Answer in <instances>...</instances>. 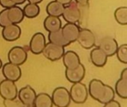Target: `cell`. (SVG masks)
<instances>
[{"label": "cell", "instance_id": "obj_26", "mask_svg": "<svg viewBox=\"0 0 127 107\" xmlns=\"http://www.w3.org/2000/svg\"><path fill=\"white\" fill-rule=\"evenodd\" d=\"M115 91H114V89H113L111 86H109L106 85V92H105V94H104L103 97L101 98V100H100L99 102H100V104H106V103L109 102L110 101L113 100V99L115 98Z\"/></svg>", "mask_w": 127, "mask_h": 107}, {"label": "cell", "instance_id": "obj_10", "mask_svg": "<svg viewBox=\"0 0 127 107\" xmlns=\"http://www.w3.org/2000/svg\"><path fill=\"white\" fill-rule=\"evenodd\" d=\"M2 73L4 77L7 80L16 82L19 80L22 75V71L18 65L7 63L2 67Z\"/></svg>", "mask_w": 127, "mask_h": 107}, {"label": "cell", "instance_id": "obj_5", "mask_svg": "<svg viewBox=\"0 0 127 107\" xmlns=\"http://www.w3.org/2000/svg\"><path fill=\"white\" fill-rule=\"evenodd\" d=\"M63 16L67 22L77 23L80 21L81 12L76 1H71L65 6Z\"/></svg>", "mask_w": 127, "mask_h": 107}, {"label": "cell", "instance_id": "obj_20", "mask_svg": "<svg viewBox=\"0 0 127 107\" xmlns=\"http://www.w3.org/2000/svg\"><path fill=\"white\" fill-rule=\"evenodd\" d=\"M64 8H65L64 4L54 0L48 4L46 7V11L47 13L50 16L60 17V16H63Z\"/></svg>", "mask_w": 127, "mask_h": 107}, {"label": "cell", "instance_id": "obj_35", "mask_svg": "<svg viewBox=\"0 0 127 107\" xmlns=\"http://www.w3.org/2000/svg\"><path fill=\"white\" fill-rule=\"evenodd\" d=\"M30 3H33V4H38L42 2V0H28Z\"/></svg>", "mask_w": 127, "mask_h": 107}, {"label": "cell", "instance_id": "obj_31", "mask_svg": "<svg viewBox=\"0 0 127 107\" xmlns=\"http://www.w3.org/2000/svg\"><path fill=\"white\" fill-rule=\"evenodd\" d=\"M75 1L81 5H86L89 2V0H75Z\"/></svg>", "mask_w": 127, "mask_h": 107}, {"label": "cell", "instance_id": "obj_22", "mask_svg": "<svg viewBox=\"0 0 127 107\" xmlns=\"http://www.w3.org/2000/svg\"><path fill=\"white\" fill-rule=\"evenodd\" d=\"M53 106L51 97L46 93H40L36 95L34 101L36 107H51Z\"/></svg>", "mask_w": 127, "mask_h": 107}, {"label": "cell", "instance_id": "obj_25", "mask_svg": "<svg viewBox=\"0 0 127 107\" xmlns=\"http://www.w3.org/2000/svg\"><path fill=\"white\" fill-rule=\"evenodd\" d=\"M115 18L118 24L127 25V7H120L115 11Z\"/></svg>", "mask_w": 127, "mask_h": 107}, {"label": "cell", "instance_id": "obj_24", "mask_svg": "<svg viewBox=\"0 0 127 107\" xmlns=\"http://www.w3.org/2000/svg\"><path fill=\"white\" fill-rule=\"evenodd\" d=\"M40 8L37 5V4H33V3H30L26 4L24 7L23 12L25 14V16L27 18H34L38 16L39 13Z\"/></svg>", "mask_w": 127, "mask_h": 107}, {"label": "cell", "instance_id": "obj_2", "mask_svg": "<svg viewBox=\"0 0 127 107\" xmlns=\"http://www.w3.org/2000/svg\"><path fill=\"white\" fill-rule=\"evenodd\" d=\"M71 99L76 104H83L88 98V89L81 82L74 83L70 89Z\"/></svg>", "mask_w": 127, "mask_h": 107}, {"label": "cell", "instance_id": "obj_30", "mask_svg": "<svg viewBox=\"0 0 127 107\" xmlns=\"http://www.w3.org/2000/svg\"><path fill=\"white\" fill-rule=\"evenodd\" d=\"M104 106L107 107H121V104H120L118 101H114V99H113V100L110 101L109 102L105 104Z\"/></svg>", "mask_w": 127, "mask_h": 107}, {"label": "cell", "instance_id": "obj_21", "mask_svg": "<svg viewBox=\"0 0 127 107\" xmlns=\"http://www.w3.org/2000/svg\"><path fill=\"white\" fill-rule=\"evenodd\" d=\"M48 40L50 42H52V43H54L56 45H61L63 47H65L70 44V42H68L65 39L62 32V28L58 31H56L54 32H49Z\"/></svg>", "mask_w": 127, "mask_h": 107}, {"label": "cell", "instance_id": "obj_11", "mask_svg": "<svg viewBox=\"0 0 127 107\" xmlns=\"http://www.w3.org/2000/svg\"><path fill=\"white\" fill-rule=\"evenodd\" d=\"M46 45L45 37L42 33H36L31 38L29 44L30 51L34 54H39Z\"/></svg>", "mask_w": 127, "mask_h": 107}, {"label": "cell", "instance_id": "obj_34", "mask_svg": "<svg viewBox=\"0 0 127 107\" xmlns=\"http://www.w3.org/2000/svg\"><path fill=\"white\" fill-rule=\"evenodd\" d=\"M26 0H12V1L16 5V4H23Z\"/></svg>", "mask_w": 127, "mask_h": 107}, {"label": "cell", "instance_id": "obj_13", "mask_svg": "<svg viewBox=\"0 0 127 107\" xmlns=\"http://www.w3.org/2000/svg\"><path fill=\"white\" fill-rule=\"evenodd\" d=\"M99 48L102 49L108 57H112L116 54L118 48V45L114 38L111 36H106L100 41Z\"/></svg>", "mask_w": 127, "mask_h": 107}, {"label": "cell", "instance_id": "obj_15", "mask_svg": "<svg viewBox=\"0 0 127 107\" xmlns=\"http://www.w3.org/2000/svg\"><path fill=\"white\" fill-rule=\"evenodd\" d=\"M1 34L6 41L13 42L20 37L21 28L17 24H11L3 28Z\"/></svg>", "mask_w": 127, "mask_h": 107}, {"label": "cell", "instance_id": "obj_27", "mask_svg": "<svg viewBox=\"0 0 127 107\" xmlns=\"http://www.w3.org/2000/svg\"><path fill=\"white\" fill-rule=\"evenodd\" d=\"M116 54L120 62L127 64V44L121 45L118 47Z\"/></svg>", "mask_w": 127, "mask_h": 107}, {"label": "cell", "instance_id": "obj_9", "mask_svg": "<svg viewBox=\"0 0 127 107\" xmlns=\"http://www.w3.org/2000/svg\"><path fill=\"white\" fill-rule=\"evenodd\" d=\"M27 57L28 54L26 51L20 46L13 47L8 52L9 62L18 66L23 64L26 61Z\"/></svg>", "mask_w": 127, "mask_h": 107}, {"label": "cell", "instance_id": "obj_36", "mask_svg": "<svg viewBox=\"0 0 127 107\" xmlns=\"http://www.w3.org/2000/svg\"><path fill=\"white\" fill-rule=\"evenodd\" d=\"M2 67V63H1V60H0V69Z\"/></svg>", "mask_w": 127, "mask_h": 107}, {"label": "cell", "instance_id": "obj_17", "mask_svg": "<svg viewBox=\"0 0 127 107\" xmlns=\"http://www.w3.org/2000/svg\"><path fill=\"white\" fill-rule=\"evenodd\" d=\"M63 60L64 66L68 69H75L80 64L79 56L73 51H68L65 52L63 56Z\"/></svg>", "mask_w": 127, "mask_h": 107}, {"label": "cell", "instance_id": "obj_29", "mask_svg": "<svg viewBox=\"0 0 127 107\" xmlns=\"http://www.w3.org/2000/svg\"><path fill=\"white\" fill-rule=\"evenodd\" d=\"M0 5L4 8H10L16 4L12 1V0H0Z\"/></svg>", "mask_w": 127, "mask_h": 107}, {"label": "cell", "instance_id": "obj_6", "mask_svg": "<svg viewBox=\"0 0 127 107\" xmlns=\"http://www.w3.org/2000/svg\"><path fill=\"white\" fill-rule=\"evenodd\" d=\"M106 89V85H105L101 80L94 79L91 80L89 83V92L91 97L97 101H100L101 98L103 97Z\"/></svg>", "mask_w": 127, "mask_h": 107}, {"label": "cell", "instance_id": "obj_7", "mask_svg": "<svg viewBox=\"0 0 127 107\" xmlns=\"http://www.w3.org/2000/svg\"><path fill=\"white\" fill-rule=\"evenodd\" d=\"M36 96V95L34 89L30 86H26L22 88L18 93L19 101L27 107H34Z\"/></svg>", "mask_w": 127, "mask_h": 107}, {"label": "cell", "instance_id": "obj_28", "mask_svg": "<svg viewBox=\"0 0 127 107\" xmlns=\"http://www.w3.org/2000/svg\"><path fill=\"white\" fill-rule=\"evenodd\" d=\"M11 24L12 23L10 21L7 15V8H5L0 12V26L4 28Z\"/></svg>", "mask_w": 127, "mask_h": 107}, {"label": "cell", "instance_id": "obj_18", "mask_svg": "<svg viewBox=\"0 0 127 107\" xmlns=\"http://www.w3.org/2000/svg\"><path fill=\"white\" fill-rule=\"evenodd\" d=\"M7 15L12 24L20 23L25 17L23 10L16 5L7 8Z\"/></svg>", "mask_w": 127, "mask_h": 107}, {"label": "cell", "instance_id": "obj_16", "mask_svg": "<svg viewBox=\"0 0 127 107\" xmlns=\"http://www.w3.org/2000/svg\"><path fill=\"white\" fill-rule=\"evenodd\" d=\"M90 57L92 63L97 67H103L107 62L108 56L99 47L92 49L90 54Z\"/></svg>", "mask_w": 127, "mask_h": 107}, {"label": "cell", "instance_id": "obj_32", "mask_svg": "<svg viewBox=\"0 0 127 107\" xmlns=\"http://www.w3.org/2000/svg\"><path fill=\"white\" fill-rule=\"evenodd\" d=\"M56 1H59V2H60V3H62V4H64V5H66V4H69L70 2L72 1V0H56Z\"/></svg>", "mask_w": 127, "mask_h": 107}, {"label": "cell", "instance_id": "obj_1", "mask_svg": "<svg viewBox=\"0 0 127 107\" xmlns=\"http://www.w3.org/2000/svg\"><path fill=\"white\" fill-rule=\"evenodd\" d=\"M52 102L57 107H66L71 103V96L68 90L65 87L56 88L52 93Z\"/></svg>", "mask_w": 127, "mask_h": 107}, {"label": "cell", "instance_id": "obj_3", "mask_svg": "<svg viewBox=\"0 0 127 107\" xmlns=\"http://www.w3.org/2000/svg\"><path fill=\"white\" fill-rule=\"evenodd\" d=\"M0 95L6 101L15 100L18 96V90L13 81L5 79L0 83Z\"/></svg>", "mask_w": 127, "mask_h": 107}, {"label": "cell", "instance_id": "obj_14", "mask_svg": "<svg viewBox=\"0 0 127 107\" xmlns=\"http://www.w3.org/2000/svg\"><path fill=\"white\" fill-rule=\"evenodd\" d=\"M86 74V69L83 64H80L77 68L73 69H66L65 70V77L67 80L72 83L81 82V80L84 78Z\"/></svg>", "mask_w": 127, "mask_h": 107}, {"label": "cell", "instance_id": "obj_33", "mask_svg": "<svg viewBox=\"0 0 127 107\" xmlns=\"http://www.w3.org/2000/svg\"><path fill=\"white\" fill-rule=\"evenodd\" d=\"M121 77L123 78H125L127 80V69H124L122 72H121Z\"/></svg>", "mask_w": 127, "mask_h": 107}, {"label": "cell", "instance_id": "obj_8", "mask_svg": "<svg viewBox=\"0 0 127 107\" xmlns=\"http://www.w3.org/2000/svg\"><path fill=\"white\" fill-rule=\"evenodd\" d=\"M85 49H90L95 45V36L92 31L86 28L80 29L77 40Z\"/></svg>", "mask_w": 127, "mask_h": 107}, {"label": "cell", "instance_id": "obj_12", "mask_svg": "<svg viewBox=\"0 0 127 107\" xmlns=\"http://www.w3.org/2000/svg\"><path fill=\"white\" fill-rule=\"evenodd\" d=\"M80 31V29L76 23L67 22V24L62 28V32L65 39L70 43L77 40Z\"/></svg>", "mask_w": 127, "mask_h": 107}, {"label": "cell", "instance_id": "obj_19", "mask_svg": "<svg viewBox=\"0 0 127 107\" xmlns=\"http://www.w3.org/2000/svg\"><path fill=\"white\" fill-rule=\"evenodd\" d=\"M44 27L48 32H54L62 28V22L58 16L48 15L44 21Z\"/></svg>", "mask_w": 127, "mask_h": 107}, {"label": "cell", "instance_id": "obj_23", "mask_svg": "<svg viewBox=\"0 0 127 107\" xmlns=\"http://www.w3.org/2000/svg\"><path fill=\"white\" fill-rule=\"evenodd\" d=\"M115 91L117 95L124 99H127V80L121 77L115 84Z\"/></svg>", "mask_w": 127, "mask_h": 107}, {"label": "cell", "instance_id": "obj_4", "mask_svg": "<svg viewBox=\"0 0 127 107\" xmlns=\"http://www.w3.org/2000/svg\"><path fill=\"white\" fill-rule=\"evenodd\" d=\"M42 54L48 60L51 61H56L63 57L65 54V49L63 46L49 42L46 43L42 51Z\"/></svg>", "mask_w": 127, "mask_h": 107}]
</instances>
